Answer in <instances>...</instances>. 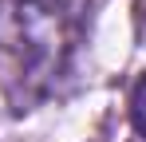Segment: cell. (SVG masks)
I'll use <instances>...</instances> for the list:
<instances>
[{"mask_svg":"<svg viewBox=\"0 0 146 142\" xmlns=\"http://www.w3.org/2000/svg\"><path fill=\"white\" fill-rule=\"evenodd\" d=\"M75 44L79 16L59 0H0V83L16 111L51 95Z\"/></svg>","mask_w":146,"mask_h":142,"instance_id":"6da1fadb","label":"cell"},{"mask_svg":"<svg viewBox=\"0 0 146 142\" xmlns=\"http://www.w3.org/2000/svg\"><path fill=\"white\" fill-rule=\"evenodd\" d=\"M130 122H134V130L146 138V75L134 83V91H130Z\"/></svg>","mask_w":146,"mask_h":142,"instance_id":"7a4b0ae2","label":"cell"}]
</instances>
